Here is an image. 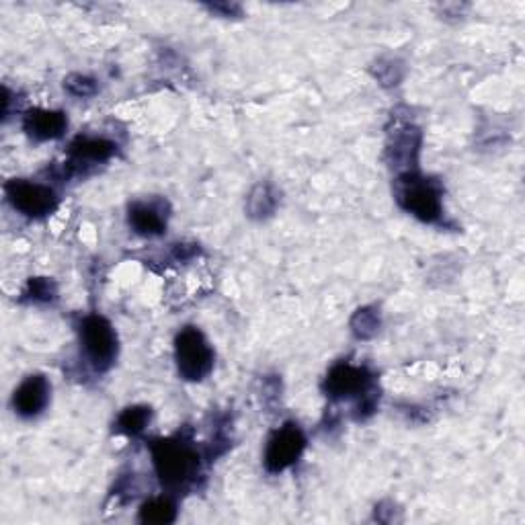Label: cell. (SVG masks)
Wrapping results in <instances>:
<instances>
[{"instance_id": "obj_10", "label": "cell", "mask_w": 525, "mask_h": 525, "mask_svg": "<svg viewBox=\"0 0 525 525\" xmlns=\"http://www.w3.org/2000/svg\"><path fill=\"white\" fill-rule=\"evenodd\" d=\"M68 128V117L64 111L31 109L23 117V130L35 142H48L60 138Z\"/></svg>"}, {"instance_id": "obj_3", "label": "cell", "mask_w": 525, "mask_h": 525, "mask_svg": "<svg viewBox=\"0 0 525 525\" xmlns=\"http://www.w3.org/2000/svg\"><path fill=\"white\" fill-rule=\"evenodd\" d=\"M396 199L400 208L421 222L435 224L443 216L441 187L417 171L402 173L396 181Z\"/></svg>"}, {"instance_id": "obj_15", "label": "cell", "mask_w": 525, "mask_h": 525, "mask_svg": "<svg viewBox=\"0 0 525 525\" xmlns=\"http://www.w3.org/2000/svg\"><path fill=\"white\" fill-rule=\"evenodd\" d=\"M277 201H279V197H277L275 189L267 183H261L253 189V193L249 197V206H247L249 214L253 218H267L275 212Z\"/></svg>"}, {"instance_id": "obj_16", "label": "cell", "mask_w": 525, "mask_h": 525, "mask_svg": "<svg viewBox=\"0 0 525 525\" xmlns=\"http://www.w3.org/2000/svg\"><path fill=\"white\" fill-rule=\"evenodd\" d=\"M351 329L357 339H372L380 329V314L374 308H361L351 318Z\"/></svg>"}, {"instance_id": "obj_8", "label": "cell", "mask_w": 525, "mask_h": 525, "mask_svg": "<svg viewBox=\"0 0 525 525\" xmlns=\"http://www.w3.org/2000/svg\"><path fill=\"white\" fill-rule=\"evenodd\" d=\"M117 152V146L107 138L78 136L68 148V173H78L87 167L103 165Z\"/></svg>"}, {"instance_id": "obj_4", "label": "cell", "mask_w": 525, "mask_h": 525, "mask_svg": "<svg viewBox=\"0 0 525 525\" xmlns=\"http://www.w3.org/2000/svg\"><path fill=\"white\" fill-rule=\"evenodd\" d=\"M175 361L181 378L201 382L214 370V349L197 327H185L175 339Z\"/></svg>"}, {"instance_id": "obj_18", "label": "cell", "mask_w": 525, "mask_h": 525, "mask_svg": "<svg viewBox=\"0 0 525 525\" xmlns=\"http://www.w3.org/2000/svg\"><path fill=\"white\" fill-rule=\"evenodd\" d=\"M64 87L74 97H91L97 93V83L91 76L85 74H70L64 80Z\"/></svg>"}, {"instance_id": "obj_5", "label": "cell", "mask_w": 525, "mask_h": 525, "mask_svg": "<svg viewBox=\"0 0 525 525\" xmlns=\"http://www.w3.org/2000/svg\"><path fill=\"white\" fill-rule=\"evenodd\" d=\"M80 345L95 372H107L117 359V333L111 322L99 314H89L78 325Z\"/></svg>"}, {"instance_id": "obj_13", "label": "cell", "mask_w": 525, "mask_h": 525, "mask_svg": "<svg viewBox=\"0 0 525 525\" xmlns=\"http://www.w3.org/2000/svg\"><path fill=\"white\" fill-rule=\"evenodd\" d=\"M152 419V411L150 407H142V405H136V407H128L119 413L117 421H115V431L121 433V435H140L148 423Z\"/></svg>"}, {"instance_id": "obj_2", "label": "cell", "mask_w": 525, "mask_h": 525, "mask_svg": "<svg viewBox=\"0 0 525 525\" xmlns=\"http://www.w3.org/2000/svg\"><path fill=\"white\" fill-rule=\"evenodd\" d=\"M322 390L327 392L333 400L345 398H359L357 419H366L376 409V396H374V374L363 368L353 366V363L341 361L333 366L322 384Z\"/></svg>"}, {"instance_id": "obj_11", "label": "cell", "mask_w": 525, "mask_h": 525, "mask_svg": "<svg viewBox=\"0 0 525 525\" xmlns=\"http://www.w3.org/2000/svg\"><path fill=\"white\" fill-rule=\"evenodd\" d=\"M130 226L140 236H160L167 230V204L163 201H136L128 214Z\"/></svg>"}, {"instance_id": "obj_17", "label": "cell", "mask_w": 525, "mask_h": 525, "mask_svg": "<svg viewBox=\"0 0 525 525\" xmlns=\"http://www.w3.org/2000/svg\"><path fill=\"white\" fill-rule=\"evenodd\" d=\"M56 294H58V288L52 279L35 277V279H29V284L23 292V300H29L35 304H48L56 300Z\"/></svg>"}, {"instance_id": "obj_14", "label": "cell", "mask_w": 525, "mask_h": 525, "mask_svg": "<svg viewBox=\"0 0 525 525\" xmlns=\"http://www.w3.org/2000/svg\"><path fill=\"white\" fill-rule=\"evenodd\" d=\"M175 519H177V507L169 497L150 499L140 509V521L142 523L165 525V523H173Z\"/></svg>"}, {"instance_id": "obj_6", "label": "cell", "mask_w": 525, "mask_h": 525, "mask_svg": "<svg viewBox=\"0 0 525 525\" xmlns=\"http://www.w3.org/2000/svg\"><path fill=\"white\" fill-rule=\"evenodd\" d=\"M5 193L9 204L23 216L39 220L52 216L60 204L58 193L44 183L27 181V179H13L5 185Z\"/></svg>"}, {"instance_id": "obj_9", "label": "cell", "mask_w": 525, "mask_h": 525, "mask_svg": "<svg viewBox=\"0 0 525 525\" xmlns=\"http://www.w3.org/2000/svg\"><path fill=\"white\" fill-rule=\"evenodd\" d=\"M52 386L46 376H29L25 378L13 394V409L23 419H35L46 411L50 405Z\"/></svg>"}, {"instance_id": "obj_12", "label": "cell", "mask_w": 525, "mask_h": 525, "mask_svg": "<svg viewBox=\"0 0 525 525\" xmlns=\"http://www.w3.org/2000/svg\"><path fill=\"white\" fill-rule=\"evenodd\" d=\"M421 146V132L417 128H402L394 134L392 142L388 144L390 163L396 169H405V173L415 167Z\"/></svg>"}, {"instance_id": "obj_1", "label": "cell", "mask_w": 525, "mask_h": 525, "mask_svg": "<svg viewBox=\"0 0 525 525\" xmlns=\"http://www.w3.org/2000/svg\"><path fill=\"white\" fill-rule=\"evenodd\" d=\"M154 470L167 489L179 491L199 474V454L183 437L158 439L152 443Z\"/></svg>"}, {"instance_id": "obj_7", "label": "cell", "mask_w": 525, "mask_h": 525, "mask_svg": "<svg viewBox=\"0 0 525 525\" xmlns=\"http://www.w3.org/2000/svg\"><path fill=\"white\" fill-rule=\"evenodd\" d=\"M306 448V435L296 423H286L273 431V435L267 441L263 464L269 474H279L288 468H292Z\"/></svg>"}]
</instances>
